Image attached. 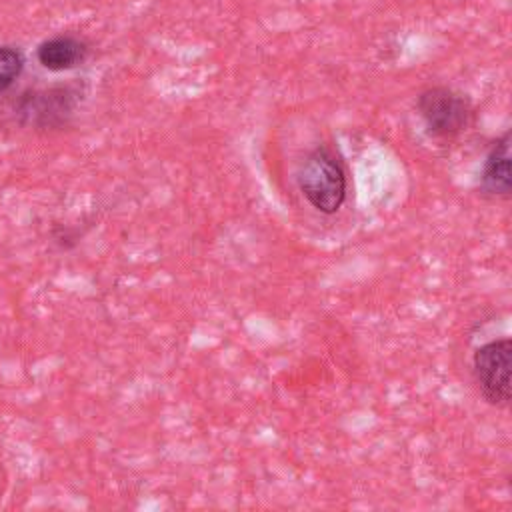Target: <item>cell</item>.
<instances>
[{
	"label": "cell",
	"mask_w": 512,
	"mask_h": 512,
	"mask_svg": "<svg viewBox=\"0 0 512 512\" xmlns=\"http://www.w3.org/2000/svg\"><path fill=\"white\" fill-rule=\"evenodd\" d=\"M512 342L496 338L478 346L472 354V374L482 398L494 408H506L510 402Z\"/></svg>",
	"instance_id": "obj_2"
},
{
	"label": "cell",
	"mask_w": 512,
	"mask_h": 512,
	"mask_svg": "<svg viewBox=\"0 0 512 512\" xmlns=\"http://www.w3.org/2000/svg\"><path fill=\"white\" fill-rule=\"evenodd\" d=\"M22 68V52L10 46H0V92L8 90L16 82V78L22 74Z\"/></svg>",
	"instance_id": "obj_7"
},
{
	"label": "cell",
	"mask_w": 512,
	"mask_h": 512,
	"mask_svg": "<svg viewBox=\"0 0 512 512\" xmlns=\"http://www.w3.org/2000/svg\"><path fill=\"white\" fill-rule=\"evenodd\" d=\"M76 102L78 90L74 86H56L24 98L22 114L38 126H56L72 114Z\"/></svg>",
	"instance_id": "obj_4"
},
{
	"label": "cell",
	"mask_w": 512,
	"mask_h": 512,
	"mask_svg": "<svg viewBox=\"0 0 512 512\" xmlns=\"http://www.w3.org/2000/svg\"><path fill=\"white\" fill-rule=\"evenodd\" d=\"M86 54H88L86 44L74 36H54L50 40H44L36 50L38 62L52 72L76 68L78 64L84 62Z\"/></svg>",
	"instance_id": "obj_6"
},
{
	"label": "cell",
	"mask_w": 512,
	"mask_h": 512,
	"mask_svg": "<svg viewBox=\"0 0 512 512\" xmlns=\"http://www.w3.org/2000/svg\"><path fill=\"white\" fill-rule=\"evenodd\" d=\"M480 188L484 194L508 198L512 190L510 176V130H506L490 148L484 160Z\"/></svg>",
	"instance_id": "obj_5"
},
{
	"label": "cell",
	"mask_w": 512,
	"mask_h": 512,
	"mask_svg": "<svg viewBox=\"0 0 512 512\" xmlns=\"http://www.w3.org/2000/svg\"><path fill=\"white\" fill-rule=\"evenodd\" d=\"M346 170L328 146L314 148L298 170V188L312 208L334 214L346 200Z\"/></svg>",
	"instance_id": "obj_1"
},
{
	"label": "cell",
	"mask_w": 512,
	"mask_h": 512,
	"mask_svg": "<svg viewBox=\"0 0 512 512\" xmlns=\"http://www.w3.org/2000/svg\"><path fill=\"white\" fill-rule=\"evenodd\" d=\"M416 108L428 132L440 138H452L460 134L472 116L466 98L446 86H430L422 90L416 100Z\"/></svg>",
	"instance_id": "obj_3"
}]
</instances>
